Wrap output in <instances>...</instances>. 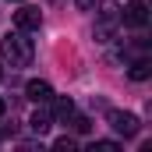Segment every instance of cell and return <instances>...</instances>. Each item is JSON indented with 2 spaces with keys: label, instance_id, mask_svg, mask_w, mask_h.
<instances>
[{
  "label": "cell",
  "instance_id": "1",
  "mask_svg": "<svg viewBox=\"0 0 152 152\" xmlns=\"http://www.w3.org/2000/svg\"><path fill=\"white\" fill-rule=\"evenodd\" d=\"M0 57L11 67H28L32 57H36V46H32V39H25L21 32H11V36L0 39Z\"/></svg>",
  "mask_w": 152,
  "mask_h": 152
},
{
  "label": "cell",
  "instance_id": "2",
  "mask_svg": "<svg viewBox=\"0 0 152 152\" xmlns=\"http://www.w3.org/2000/svg\"><path fill=\"white\" fill-rule=\"evenodd\" d=\"M117 28H120V7H117L113 0H106L96 11V42H110Z\"/></svg>",
  "mask_w": 152,
  "mask_h": 152
},
{
  "label": "cell",
  "instance_id": "3",
  "mask_svg": "<svg viewBox=\"0 0 152 152\" xmlns=\"http://www.w3.org/2000/svg\"><path fill=\"white\" fill-rule=\"evenodd\" d=\"M106 120H110V127H113L117 134H124V138H134V134L142 131L138 117L127 113V110H110V113H106Z\"/></svg>",
  "mask_w": 152,
  "mask_h": 152
},
{
  "label": "cell",
  "instance_id": "4",
  "mask_svg": "<svg viewBox=\"0 0 152 152\" xmlns=\"http://www.w3.org/2000/svg\"><path fill=\"white\" fill-rule=\"evenodd\" d=\"M120 21L131 25V28H145V21H149V4H145V0H131V4L120 11Z\"/></svg>",
  "mask_w": 152,
  "mask_h": 152
},
{
  "label": "cell",
  "instance_id": "5",
  "mask_svg": "<svg viewBox=\"0 0 152 152\" xmlns=\"http://www.w3.org/2000/svg\"><path fill=\"white\" fill-rule=\"evenodd\" d=\"M14 25H18V32H36L39 25H42V11H39V7H21V11H14Z\"/></svg>",
  "mask_w": 152,
  "mask_h": 152
},
{
  "label": "cell",
  "instance_id": "6",
  "mask_svg": "<svg viewBox=\"0 0 152 152\" xmlns=\"http://www.w3.org/2000/svg\"><path fill=\"white\" fill-rule=\"evenodd\" d=\"M25 96H28L32 103H39V106H42V103H50V99H53V88H50V81H39V78H32V81L25 85Z\"/></svg>",
  "mask_w": 152,
  "mask_h": 152
},
{
  "label": "cell",
  "instance_id": "7",
  "mask_svg": "<svg viewBox=\"0 0 152 152\" xmlns=\"http://www.w3.org/2000/svg\"><path fill=\"white\" fill-rule=\"evenodd\" d=\"M50 124H53V117L46 113V110H36V113L28 117V127H32L36 134H46V131H50Z\"/></svg>",
  "mask_w": 152,
  "mask_h": 152
},
{
  "label": "cell",
  "instance_id": "8",
  "mask_svg": "<svg viewBox=\"0 0 152 152\" xmlns=\"http://www.w3.org/2000/svg\"><path fill=\"white\" fill-rule=\"evenodd\" d=\"M71 113H75V103H71L67 96L53 103V117H60V120H67V117H71Z\"/></svg>",
  "mask_w": 152,
  "mask_h": 152
},
{
  "label": "cell",
  "instance_id": "9",
  "mask_svg": "<svg viewBox=\"0 0 152 152\" xmlns=\"http://www.w3.org/2000/svg\"><path fill=\"white\" fill-rule=\"evenodd\" d=\"M149 75H152V64H149V60H138V64H131V78H134V81H145Z\"/></svg>",
  "mask_w": 152,
  "mask_h": 152
},
{
  "label": "cell",
  "instance_id": "10",
  "mask_svg": "<svg viewBox=\"0 0 152 152\" xmlns=\"http://www.w3.org/2000/svg\"><path fill=\"white\" fill-rule=\"evenodd\" d=\"M67 120L75 124V131H78V134H88V131H92V120H88V117H78V113H71Z\"/></svg>",
  "mask_w": 152,
  "mask_h": 152
},
{
  "label": "cell",
  "instance_id": "11",
  "mask_svg": "<svg viewBox=\"0 0 152 152\" xmlns=\"http://www.w3.org/2000/svg\"><path fill=\"white\" fill-rule=\"evenodd\" d=\"M92 152H117V142H92Z\"/></svg>",
  "mask_w": 152,
  "mask_h": 152
},
{
  "label": "cell",
  "instance_id": "12",
  "mask_svg": "<svg viewBox=\"0 0 152 152\" xmlns=\"http://www.w3.org/2000/svg\"><path fill=\"white\" fill-rule=\"evenodd\" d=\"M53 149H75V138H71V134H64V138H57V142H53Z\"/></svg>",
  "mask_w": 152,
  "mask_h": 152
},
{
  "label": "cell",
  "instance_id": "13",
  "mask_svg": "<svg viewBox=\"0 0 152 152\" xmlns=\"http://www.w3.org/2000/svg\"><path fill=\"white\" fill-rule=\"evenodd\" d=\"M78 7H81V11H92V7H96V0H75Z\"/></svg>",
  "mask_w": 152,
  "mask_h": 152
},
{
  "label": "cell",
  "instance_id": "14",
  "mask_svg": "<svg viewBox=\"0 0 152 152\" xmlns=\"http://www.w3.org/2000/svg\"><path fill=\"white\" fill-rule=\"evenodd\" d=\"M4 110H7V103H4V96H0V117H4Z\"/></svg>",
  "mask_w": 152,
  "mask_h": 152
},
{
  "label": "cell",
  "instance_id": "15",
  "mask_svg": "<svg viewBox=\"0 0 152 152\" xmlns=\"http://www.w3.org/2000/svg\"><path fill=\"white\" fill-rule=\"evenodd\" d=\"M0 78H4V67H0Z\"/></svg>",
  "mask_w": 152,
  "mask_h": 152
}]
</instances>
